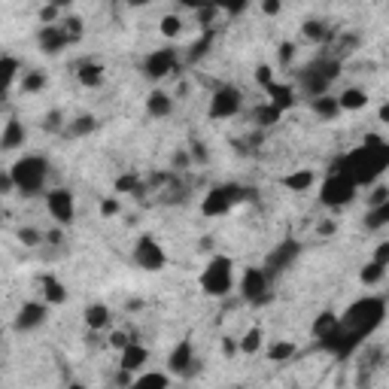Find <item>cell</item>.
<instances>
[{
	"mask_svg": "<svg viewBox=\"0 0 389 389\" xmlns=\"http://www.w3.org/2000/svg\"><path fill=\"white\" fill-rule=\"evenodd\" d=\"M386 168H389V143L377 134H368L359 149H353V152H347L338 161H332L328 170L347 173L356 186H371Z\"/></svg>",
	"mask_w": 389,
	"mask_h": 389,
	"instance_id": "1",
	"label": "cell"
},
{
	"mask_svg": "<svg viewBox=\"0 0 389 389\" xmlns=\"http://www.w3.org/2000/svg\"><path fill=\"white\" fill-rule=\"evenodd\" d=\"M383 317H386L383 298L365 295V298H359V301H353L350 308L341 313V319H338V322H341L344 332L362 347V344H365V338H371L380 326H383Z\"/></svg>",
	"mask_w": 389,
	"mask_h": 389,
	"instance_id": "2",
	"label": "cell"
},
{
	"mask_svg": "<svg viewBox=\"0 0 389 389\" xmlns=\"http://www.w3.org/2000/svg\"><path fill=\"white\" fill-rule=\"evenodd\" d=\"M338 73H341V61H338L335 55H319L317 61L304 64L301 70H298V86H301V92L310 97H319V95H328V88H332V82L338 79Z\"/></svg>",
	"mask_w": 389,
	"mask_h": 389,
	"instance_id": "3",
	"label": "cell"
},
{
	"mask_svg": "<svg viewBox=\"0 0 389 389\" xmlns=\"http://www.w3.org/2000/svg\"><path fill=\"white\" fill-rule=\"evenodd\" d=\"M13 180H15V192H22L24 198H34L46 189V177H49V164L40 155H22L19 161L10 168Z\"/></svg>",
	"mask_w": 389,
	"mask_h": 389,
	"instance_id": "4",
	"label": "cell"
},
{
	"mask_svg": "<svg viewBox=\"0 0 389 389\" xmlns=\"http://www.w3.org/2000/svg\"><path fill=\"white\" fill-rule=\"evenodd\" d=\"M241 201H255V189L235 186V183L213 186L210 192L204 195V201H201V213H204V216H210V219H216V216H225L231 207L241 204Z\"/></svg>",
	"mask_w": 389,
	"mask_h": 389,
	"instance_id": "5",
	"label": "cell"
},
{
	"mask_svg": "<svg viewBox=\"0 0 389 389\" xmlns=\"http://www.w3.org/2000/svg\"><path fill=\"white\" fill-rule=\"evenodd\" d=\"M235 286V262L228 255H213L201 271V289L210 298H225Z\"/></svg>",
	"mask_w": 389,
	"mask_h": 389,
	"instance_id": "6",
	"label": "cell"
},
{
	"mask_svg": "<svg viewBox=\"0 0 389 389\" xmlns=\"http://www.w3.org/2000/svg\"><path fill=\"white\" fill-rule=\"evenodd\" d=\"M356 186L347 173L341 170H328V177L322 180V186H319V201L326 204V207H332V210H338V207H347L356 198Z\"/></svg>",
	"mask_w": 389,
	"mask_h": 389,
	"instance_id": "7",
	"label": "cell"
},
{
	"mask_svg": "<svg viewBox=\"0 0 389 389\" xmlns=\"http://www.w3.org/2000/svg\"><path fill=\"white\" fill-rule=\"evenodd\" d=\"M241 295L244 301L255 304V308H262V304L271 301V277L264 268H246L244 271V280H241Z\"/></svg>",
	"mask_w": 389,
	"mask_h": 389,
	"instance_id": "8",
	"label": "cell"
},
{
	"mask_svg": "<svg viewBox=\"0 0 389 389\" xmlns=\"http://www.w3.org/2000/svg\"><path fill=\"white\" fill-rule=\"evenodd\" d=\"M298 255H301V244L289 237V241L277 244L274 250L268 253V259H264V264H262V268L268 271V277H271V280H277L280 274H286V271H289V268H292V264L298 262Z\"/></svg>",
	"mask_w": 389,
	"mask_h": 389,
	"instance_id": "9",
	"label": "cell"
},
{
	"mask_svg": "<svg viewBox=\"0 0 389 389\" xmlns=\"http://www.w3.org/2000/svg\"><path fill=\"white\" fill-rule=\"evenodd\" d=\"M244 106V95L237 92L235 86H219L216 92L210 97V119H231V116H237Z\"/></svg>",
	"mask_w": 389,
	"mask_h": 389,
	"instance_id": "10",
	"label": "cell"
},
{
	"mask_svg": "<svg viewBox=\"0 0 389 389\" xmlns=\"http://www.w3.org/2000/svg\"><path fill=\"white\" fill-rule=\"evenodd\" d=\"M134 262H137V268H143V271H149V274H155V271H161L164 264H168V253L161 250V244L155 241V237L143 235L137 241V246H134Z\"/></svg>",
	"mask_w": 389,
	"mask_h": 389,
	"instance_id": "11",
	"label": "cell"
},
{
	"mask_svg": "<svg viewBox=\"0 0 389 389\" xmlns=\"http://www.w3.org/2000/svg\"><path fill=\"white\" fill-rule=\"evenodd\" d=\"M46 210L52 213V219L58 222V225H73V216H77L73 192L70 189H49L46 192Z\"/></svg>",
	"mask_w": 389,
	"mask_h": 389,
	"instance_id": "12",
	"label": "cell"
},
{
	"mask_svg": "<svg viewBox=\"0 0 389 389\" xmlns=\"http://www.w3.org/2000/svg\"><path fill=\"white\" fill-rule=\"evenodd\" d=\"M180 68V61H177V49L168 46V49H155V52H149L146 55V61H143V73L149 79H164V77H173Z\"/></svg>",
	"mask_w": 389,
	"mask_h": 389,
	"instance_id": "13",
	"label": "cell"
},
{
	"mask_svg": "<svg viewBox=\"0 0 389 389\" xmlns=\"http://www.w3.org/2000/svg\"><path fill=\"white\" fill-rule=\"evenodd\" d=\"M49 317V308L43 301H24L19 313H15V332H34V328H40Z\"/></svg>",
	"mask_w": 389,
	"mask_h": 389,
	"instance_id": "14",
	"label": "cell"
},
{
	"mask_svg": "<svg viewBox=\"0 0 389 389\" xmlns=\"http://www.w3.org/2000/svg\"><path fill=\"white\" fill-rule=\"evenodd\" d=\"M195 347H192V341H180L177 347L170 350V356H168V368L173 371V374H180V377H189L195 371Z\"/></svg>",
	"mask_w": 389,
	"mask_h": 389,
	"instance_id": "15",
	"label": "cell"
},
{
	"mask_svg": "<svg viewBox=\"0 0 389 389\" xmlns=\"http://www.w3.org/2000/svg\"><path fill=\"white\" fill-rule=\"evenodd\" d=\"M40 49H43L46 55H58V52H64V49L70 46V40L68 34H64V28L61 24H43V31H40Z\"/></svg>",
	"mask_w": 389,
	"mask_h": 389,
	"instance_id": "16",
	"label": "cell"
},
{
	"mask_svg": "<svg viewBox=\"0 0 389 389\" xmlns=\"http://www.w3.org/2000/svg\"><path fill=\"white\" fill-rule=\"evenodd\" d=\"M24 140H28V131H24V125L15 116H10L3 125V134H0V149H3V152H13V149L24 146Z\"/></svg>",
	"mask_w": 389,
	"mask_h": 389,
	"instance_id": "17",
	"label": "cell"
},
{
	"mask_svg": "<svg viewBox=\"0 0 389 389\" xmlns=\"http://www.w3.org/2000/svg\"><path fill=\"white\" fill-rule=\"evenodd\" d=\"M149 362V350L143 344L131 341L125 350H122V359H119V368H128V371H140Z\"/></svg>",
	"mask_w": 389,
	"mask_h": 389,
	"instance_id": "18",
	"label": "cell"
},
{
	"mask_svg": "<svg viewBox=\"0 0 389 389\" xmlns=\"http://www.w3.org/2000/svg\"><path fill=\"white\" fill-rule=\"evenodd\" d=\"M146 113L152 116V119H164V116H170L173 113V97L168 92H159V88H155V92L146 97Z\"/></svg>",
	"mask_w": 389,
	"mask_h": 389,
	"instance_id": "19",
	"label": "cell"
},
{
	"mask_svg": "<svg viewBox=\"0 0 389 389\" xmlns=\"http://www.w3.org/2000/svg\"><path fill=\"white\" fill-rule=\"evenodd\" d=\"M264 92H268V97H271V104L274 106H280V110H292L295 106V92H292V86H286V82H271L268 88H264Z\"/></svg>",
	"mask_w": 389,
	"mask_h": 389,
	"instance_id": "20",
	"label": "cell"
},
{
	"mask_svg": "<svg viewBox=\"0 0 389 389\" xmlns=\"http://www.w3.org/2000/svg\"><path fill=\"white\" fill-rule=\"evenodd\" d=\"M110 319H113V313L106 304H88L86 308V326L92 328V332H101V328L110 326Z\"/></svg>",
	"mask_w": 389,
	"mask_h": 389,
	"instance_id": "21",
	"label": "cell"
},
{
	"mask_svg": "<svg viewBox=\"0 0 389 389\" xmlns=\"http://www.w3.org/2000/svg\"><path fill=\"white\" fill-rule=\"evenodd\" d=\"M283 186L292 189V192H310V189L317 186V173L308 170V168H304V170H292V173H289V177L283 180Z\"/></svg>",
	"mask_w": 389,
	"mask_h": 389,
	"instance_id": "22",
	"label": "cell"
},
{
	"mask_svg": "<svg viewBox=\"0 0 389 389\" xmlns=\"http://www.w3.org/2000/svg\"><path fill=\"white\" fill-rule=\"evenodd\" d=\"M77 79L86 88H97L104 82V68L97 61H86V64H79V68H77Z\"/></svg>",
	"mask_w": 389,
	"mask_h": 389,
	"instance_id": "23",
	"label": "cell"
},
{
	"mask_svg": "<svg viewBox=\"0 0 389 389\" xmlns=\"http://www.w3.org/2000/svg\"><path fill=\"white\" fill-rule=\"evenodd\" d=\"M338 101H341V110H365L368 106V92L365 88H344L341 95H338Z\"/></svg>",
	"mask_w": 389,
	"mask_h": 389,
	"instance_id": "24",
	"label": "cell"
},
{
	"mask_svg": "<svg viewBox=\"0 0 389 389\" xmlns=\"http://www.w3.org/2000/svg\"><path fill=\"white\" fill-rule=\"evenodd\" d=\"M310 106H313V113H317L319 119H335V116L341 113V101H338L335 95H319V97H313Z\"/></svg>",
	"mask_w": 389,
	"mask_h": 389,
	"instance_id": "25",
	"label": "cell"
},
{
	"mask_svg": "<svg viewBox=\"0 0 389 389\" xmlns=\"http://www.w3.org/2000/svg\"><path fill=\"white\" fill-rule=\"evenodd\" d=\"M95 131H97V119L86 113V116H77V119L64 128V137H88V134H95Z\"/></svg>",
	"mask_w": 389,
	"mask_h": 389,
	"instance_id": "26",
	"label": "cell"
},
{
	"mask_svg": "<svg viewBox=\"0 0 389 389\" xmlns=\"http://www.w3.org/2000/svg\"><path fill=\"white\" fill-rule=\"evenodd\" d=\"M301 31L310 43H328V40H332V31H328V24L322 19H308L301 24Z\"/></svg>",
	"mask_w": 389,
	"mask_h": 389,
	"instance_id": "27",
	"label": "cell"
},
{
	"mask_svg": "<svg viewBox=\"0 0 389 389\" xmlns=\"http://www.w3.org/2000/svg\"><path fill=\"white\" fill-rule=\"evenodd\" d=\"M386 225H389V201L368 207V213H365V228H368V231H380V228H386Z\"/></svg>",
	"mask_w": 389,
	"mask_h": 389,
	"instance_id": "28",
	"label": "cell"
},
{
	"mask_svg": "<svg viewBox=\"0 0 389 389\" xmlns=\"http://www.w3.org/2000/svg\"><path fill=\"white\" fill-rule=\"evenodd\" d=\"M43 298L49 304H64L68 301V289L58 277H43Z\"/></svg>",
	"mask_w": 389,
	"mask_h": 389,
	"instance_id": "29",
	"label": "cell"
},
{
	"mask_svg": "<svg viewBox=\"0 0 389 389\" xmlns=\"http://www.w3.org/2000/svg\"><path fill=\"white\" fill-rule=\"evenodd\" d=\"M338 319H341V317H338L335 310H322L319 317L313 319V328H310V332H313V341H319V338H326V335H328V332H332V328L338 326Z\"/></svg>",
	"mask_w": 389,
	"mask_h": 389,
	"instance_id": "30",
	"label": "cell"
},
{
	"mask_svg": "<svg viewBox=\"0 0 389 389\" xmlns=\"http://www.w3.org/2000/svg\"><path fill=\"white\" fill-rule=\"evenodd\" d=\"M19 70H22L19 58H13V55L0 58V79H3V92H10V86L15 82V77H19Z\"/></svg>",
	"mask_w": 389,
	"mask_h": 389,
	"instance_id": "31",
	"label": "cell"
},
{
	"mask_svg": "<svg viewBox=\"0 0 389 389\" xmlns=\"http://www.w3.org/2000/svg\"><path fill=\"white\" fill-rule=\"evenodd\" d=\"M280 116H283V110L268 101V104H262L259 110H255V125H259V128H271V125H277V122H280Z\"/></svg>",
	"mask_w": 389,
	"mask_h": 389,
	"instance_id": "32",
	"label": "cell"
},
{
	"mask_svg": "<svg viewBox=\"0 0 389 389\" xmlns=\"http://www.w3.org/2000/svg\"><path fill=\"white\" fill-rule=\"evenodd\" d=\"M356 49H359V37H356V34H341V37H338V43H335V49L328 55H335L338 61H344V58H350Z\"/></svg>",
	"mask_w": 389,
	"mask_h": 389,
	"instance_id": "33",
	"label": "cell"
},
{
	"mask_svg": "<svg viewBox=\"0 0 389 389\" xmlns=\"http://www.w3.org/2000/svg\"><path fill=\"white\" fill-rule=\"evenodd\" d=\"M19 86H22V92H24V95L43 92V88H46V73H43V70H28V73L22 77Z\"/></svg>",
	"mask_w": 389,
	"mask_h": 389,
	"instance_id": "34",
	"label": "cell"
},
{
	"mask_svg": "<svg viewBox=\"0 0 389 389\" xmlns=\"http://www.w3.org/2000/svg\"><path fill=\"white\" fill-rule=\"evenodd\" d=\"M168 383H170V377L168 374H159V371H146V374L134 377V386L137 389H164Z\"/></svg>",
	"mask_w": 389,
	"mask_h": 389,
	"instance_id": "35",
	"label": "cell"
},
{
	"mask_svg": "<svg viewBox=\"0 0 389 389\" xmlns=\"http://www.w3.org/2000/svg\"><path fill=\"white\" fill-rule=\"evenodd\" d=\"M383 274H386V264H380V262L371 259L365 268L359 271V280H362L365 286H374V283H380V280H383Z\"/></svg>",
	"mask_w": 389,
	"mask_h": 389,
	"instance_id": "36",
	"label": "cell"
},
{
	"mask_svg": "<svg viewBox=\"0 0 389 389\" xmlns=\"http://www.w3.org/2000/svg\"><path fill=\"white\" fill-rule=\"evenodd\" d=\"M295 353H298V350H295L292 341H277V344L268 347V359H271V362H286V359H292Z\"/></svg>",
	"mask_w": 389,
	"mask_h": 389,
	"instance_id": "37",
	"label": "cell"
},
{
	"mask_svg": "<svg viewBox=\"0 0 389 389\" xmlns=\"http://www.w3.org/2000/svg\"><path fill=\"white\" fill-rule=\"evenodd\" d=\"M210 43H213V31H204L201 40L189 46V61H192V64H195V61H201V58L207 55V49H210Z\"/></svg>",
	"mask_w": 389,
	"mask_h": 389,
	"instance_id": "38",
	"label": "cell"
},
{
	"mask_svg": "<svg viewBox=\"0 0 389 389\" xmlns=\"http://www.w3.org/2000/svg\"><path fill=\"white\" fill-rule=\"evenodd\" d=\"M116 192L119 195H131V192H140V177L137 173H125V177H119L116 180Z\"/></svg>",
	"mask_w": 389,
	"mask_h": 389,
	"instance_id": "39",
	"label": "cell"
},
{
	"mask_svg": "<svg viewBox=\"0 0 389 389\" xmlns=\"http://www.w3.org/2000/svg\"><path fill=\"white\" fill-rule=\"evenodd\" d=\"M61 28H64V34H68L70 43H79V40H82V19H79V15H70V19H64Z\"/></svg>",
	"mask_w": 389,
	"mask_h": 389,
	"instance_id": "40",
	"label": "cell"
},
{
	"mask_svg": "<svg viewBox=\"0 0 389 389\" xmlns=\"http://www.w3.org/2000/svg\"><path fill=\"white\" fill-rule=\"evenodd\" d=\"M259 347H262V328H250L241 338V353H255Z\"/></svg>",
	"mask_w": 389,
	"mask_h": 389,
	"instance_id": "41",
	"label": "cell"
},
{
	"mask_svg": "<svg viewBox=\"0 0 389 389\" xmlns=\"http://www.w3.org/2000/svg\"><path fill=\"white\" fill-rule=\"evenodd\" d=\"M43 128H46V131H52V134H58V131H64V128H68V125H64V116H61V110L46 113V116H43Z\"/></svg>",
	"mask_w": 389,
	"mask_h": 389,
	"instance_id": "42",
	"label": "cell"
},
{
	"mask_svg": "<svg viewBox=\"0 0 389 389\" xmlns=\"http://www.w3.org/2000/svg\"><path fill=\"white\" fill-rule=\"evenodd\" d=\"M180 31H183V22H180V15H164V19H161V34L173 40Z\"/></svg>",
	"mask_w": 389,
	"mask_h": 389,
	"instance_id": "43",
	"label": "cell"
},
{
	"mask_svg": "<svg viewBox=\"0 0 389 389\" xmlns=\"http://www.w3.org/2000/svg\"><path fill=\"white\" fill-rule=\"evenodd\" d=\"M216 6L222 13H228V15H237V13H244L246 6H250V0H216Z\"/></svg>",
	"mask_w": 389,
	"mask_h": 389,
	"instance_id": "44",
	"label": "cell"
},
{
	"mask_svg": "<svg viewBox=\"0 0 389 389\" xmlns=\"http://www.w3.org/2000/svg\"><path fill=\"white\" fill-rule=\"evenodd\" d=\"M255 82H259L262 88H268L271 82H274V70H271L268 64H259V68H255Z\"/></svg>",
	"mask_w": 389,
	"mask_h": 389,
	"instance_id": "45",
	"label": "cell"
},
{
	"mask_svg": "<svg viewBox=\"0 0 389 389\" xmlns=\"http://www.w3.org/2000/svg\"><path fill=\"white\" fill-rule=\"evenodd\" d=\"M19 241H22L24 246H37L40 241H43V235H40V231H34V228H22V231H19Z\"/></svg>",
	"mask_w": 389,
	"mask_h": 389,
	"instance_id": "46",
	"label": "cell"
},
{
	"mask_svg": "<svg viewBox=\"0 0 389 389\" xmlns=\"http://www.w3.org/2000/svg\"><path fill=\"white\" fill-rule=\"evenodd\" d=\"M295 58V46L292 43H280V68H289Z\"/></svg>",
	"mask_w": 389,
	"mask_h": 389,
	"instance_id": "47",
	"label": "cell"
},
{
	"mask_svg": "<svg viewBox=\"0 0 389 389\" xmlns=\"http://www.w3.org/2000/svg\"><path fill=\"white\" fill-rule=\"evenodd\" d=\"M13 192H15V180L10 170H3L0 173V195H13Z\"/></svg>",
	"mask_w": 389,
	"mask_h": 389,
	"instance_id": "48",
	"label": "cell"
},
{
	"mask_svg": "<svg viewBox=\"0 0 389 389\" xmlns=\"http://www.w3.org/2000/svg\"><path fill=\"white\" fill-rule=\"evenodd\" d=\"M128 344H131V338H128L125 332H113V335H110V347H113V350H119V353H122Z\"/></svg>",
	"mask_w": 389,
	"mask_h": 389,
	"instance_id": "49",
	"label": "cell"
},
{
	"mask_svg": "<svg viewBox=\"0 0 389 389\" xmlns=\"http://www.w3.org/2000/svg\"><path fill=\"white\" fill-rule=\"evenodd\" d=\"M40 22H43V24H55V22H58V6L46 3L43 10H40Z\"/></svg>",
	"mask_w": 389,
	"mask_h": 389,
	"instance_id": "50",
	"label": "cell"
},
{
	"mask_svg": "<svg viewBox=\"0 0 389 389\" xmlns=\"http://www.w3.org/2000/svg\"><path fill=\"white\" fill-rule=\"evenodd\" d=\"M383 201H389V189H386V186H377L374 192L368 195V204L374 207V204H383Z\"/></svg>",
	"mask_w": 389,
	"mask_h": 389,
	"instance_id": "51",
	"label": "cell"
},
{
	"mask_svg": "<svg viewBox=\"0 0 389 389\" xmlns=\"http://www.w3.org/2000/svg\"><path fill=\"white\" fill-rule=\"evenodd\" d=\"M283 10V0H262V13L264 15H277Z\"/></svg>",
	"mask_w": 389,
	"mask_h": 389,
	"instance_id": "52",
	"label": "cell"
},
{
	"mask_svg": "<svg viewBox=\"0 0 389 389\" xmlns=\"http://www.w3.org/2000/svg\"><path fill=\"white\" fill-rule=\"evenodd\" d=\"M374 262H380V264H386V268H389V241H386V244H377Z\"/></svg>",
	"mask_w": 389,
	"mask_h": 389,
	"instance_id": "53",
	"label": "cell"
},
{
	"mask_svg": "<svg viewBox=\"0 0 389 389\" xmlns=\"http://www.w3.org/2000/svg\"><path fill=\"white\" fill-rule=\"evenodd\" d=\"M180 3L198 13V10H204V6H213V3H216V0H180Z\"/></svg>",
	"mask_w": 389,
	"mask_h": 389,
	"instance_id": "54",
	"label": "cell"
},
{
	"mask_svg": "<svg viewBox=\"0 0 389 389\" xmlns=\"http://www.w3.org/2000/svg\"><path fill=\"white\" fill-rule=\"evenodd\" d=\"M101 213H104V216H116V213H119V201H116V198L104 201V204H101Z\"/></svg>",
	"mask_w": 389,
	"mask_h": 389,
	"instance_id": "55",
	"label": "cell"
},
{
	"mask_svg": "<svg viewBox=\"0 0 389 389\" xmlns=\"http://www.w3.org/2000/svg\"><path fill=\"white\" fill-rule=\"evenodd\" d=\"M192 159H195L198 164L207 161V149H204V143H192Z\"/></svg>",
	"mask_w": 389,
	"mask_h": 389,
	"instance_id": "56",
	"label": "cell"
},
{
	"mask_svg": "<svg viewBox=\"0 0 389 389\" xmlns=\"http://www.w3.org/2000/svg\"><path fill=\"white\" fill-rule=\"evenodd\" d=\"M46 3L58 6V10H68V6H73V0H46Z\"/></svg>",
	"mask_w": 389,
	"mask_h": 389,
	"instance_id": "57",
	"label": "cell"
},
{
	"mask_svg": "<svg viewBox=\"0 0 389 389\" xmlns=\"http://www.w3.org/2000/svg\"><path fill=\"white\" fill-rule=\"evenodd\" d=\"M46 241H49V244H61V231H49Z\"/></svg>",
	"mask_w": 389,
	"mask_h": 389,
	"instance_id": "58",
	"label": "cell"
},
{
	"mask_svg": "<svg viewBox=\"0 0 389 389\" xmlns=\"http://www.w3.org/2000/svg\"><path fill=\"white\" fill-rule=\"evenodd\" d=\"M125 3H128V6H134V10H137V6H149L152 0H125Z\"/></svg>",
	"mask_w": 389,
	"mask_h": 389,
	"instance_id": "59",
	"label": "cell"
},
{
	"mask_svg": "<svg viewBox=\"0 0 389 389\" xmlns=\"http://www.w3.org/2000/svg\"><path fill=\"white\" fill-rule=\"evenodd\" d=\"M380 122H389V104H383V106H380Z\"/></svg>",
	"mask_w": 389,
	"mask_h": 389,
	"instance_id": "60",
	"label": "cell"
},
{
	"mask_svg": "<svg viewBox=\"0 0 389 389\" xmlns=\"http://www.w3.org/2000/svg\"><path fill=\"white\" fill-rule=\"evenodd\" d=\"M319 231H322V235H332L335 225H332V222H326V225H319Z\"/></svg>",
	"mask_w": 389,
	"mask_h": 389,
	"instance_id": "61",
	"label": "cell"
}]
</instances>
